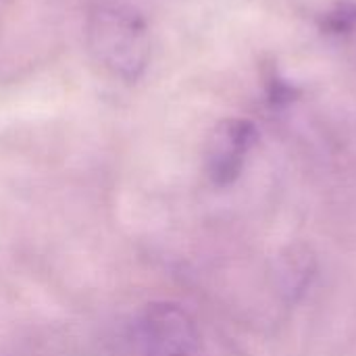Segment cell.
<instances>
[{
	"label": "cell",
	"instance_id": "obj_2",
	"mask_svg": "<svg viewBox=\"0 0 356 356\" xmlns=\"http://www.w3.org/2000/svg\"><path fill=\"white\" fill-rule=\"evenodd\" d=\"M134 346L140 356H198L200 334L179 305L152 302L134 323Z\"/></svg>",
	"mask_w": 356,
	"mask_h": 356
},
{
	"label": "cell",
	"instance_id": "obj_4",
	"mask_svg": "<svg viewBox=\"0 0 356 356\" xmlns=\"http://www.w3.org/2000/svg\"><path fill=\"white\" fill-rule=\"evenodd\" d=\"M317 273V259L309 244L296 242L286 246L275 259V282L286 300L296 302L311 288Z\"/></svg>",
	"mask_w": 356,
	"mask_h": 356
},
{
	"label": "cell",
	"instance_id": "obj_3",
	"mask_svg": "<svg viewBox=\"0 0 356 356\" xmlns=\"http://www.w3.org/2000/svg\"><path fill=\"white\" fill-rule=\"evenodd\" d=\"M254 140L257 127L248 119H225L215 125L204 154L207 175L215 186H229L240 177Z\"/></svg>",
	"mask_w": 356,
	"mask_h": 356
},
{
	"label": "cell",
	"instance_id": "obj_1",
	"mask_svg": "<svg viewBox=\"0 0 356 356\" xmlns=\"http://www.w3.org/2000/svg\"><path fill=\"white\" fill-rule=\"evenodd\" d=\"M86 48L113 79L136 83L150 63V27L127 0H96L86 15Z\"/></svg>",
	"mask_w": 356,
	"mask_h": 356
}]
</instances>
